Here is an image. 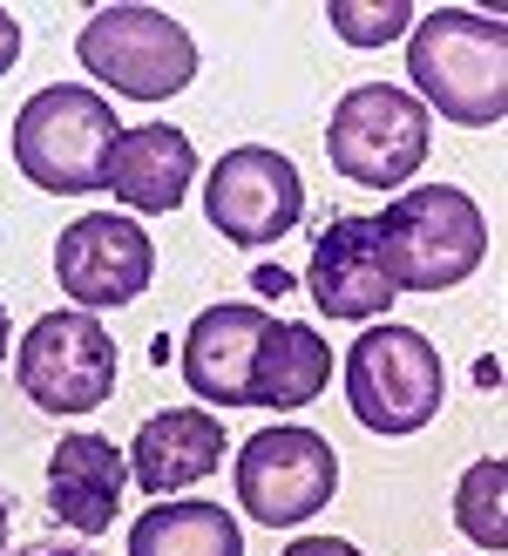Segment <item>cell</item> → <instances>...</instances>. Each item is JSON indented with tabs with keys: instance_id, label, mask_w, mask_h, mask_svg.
<instances>
[{
	"instance_id": "d4e9b609",
	"label": "cell",
	"mask_w": 508,
	"mask_h": 556,
	"mask_svg": "<svg viewBox=\"0 0 508 556\" xmlns=\"http://www.w3.org/2000/svg\"><path fill=\"white\" fill-rule=\"evenodd\" d=\"M0 353H8V305H0Z\"/></svg>"
},
{
	"instance_id": "5b68a950",
	"label": "cell",
	"mask_w": 508,
	"mask_h": 556,
	"mask_svg": "<svg viewBox=\"0 0 508 556\" xmlns=\"http://www.w3.org/2000/svg\"><path fill=\"white\" fill-rule=\"evenodd\" d=\"M346 401H353V421L386 434V441L420 434L441 414V401H447L441 353L420 340L414 326L359 332L353 353H346Z\"/></svg>"
},
{
	"instance_id": "4fadbf2b",
	"label": "cell",
	"mask_w": 508,
	"mask_h": 556,
	"mask_svg": "<svg viewBox=\"0 0 508 556\" xmlns=\"http://www.w3.org/2000/svg\"><path fill=\"white\" fill-rule=\"evenodd\" d=\"M224 448H231V441H224V421L211 407H163L136 428V441L123 455H129V482L143 489L150 503H169L177 489L217 476Z\"/></svg>"
},
{
	"instance_id": "44dd1931",
	"label": "cell",
	"mask_w": 508,
	"mask_h": 556,
	"mask_svg": "<svg viewBox=\"0 0 508 556\" xmlns=\"http://www.w3.org/2000/svg\"><path fill=\"white\" fill-rule=\"evenodd\" d=\"M21 62V21L8 14V8H0V75H8Z\"/></svg>"
},
{
	"instance_id": "cb8c5ba5",
	"label": "cell",
	"mask_w": 508,
	"mask_h": 556,
	"mask_svg": "<svg viewBox=\"0 0 508 556\" xmlns=\"http://www.w3.org/2000/svg\"><path fill=\"white\" fill-rule=\"evenodd\" d=\"M8 516H14V503L0 495V556H8Z\"/></svg>"
},
{
	"instance_id": "8fae6325",
	"label": "cell",
	"mask_w": 508,
	"mask_h": 556,
	"mask_svg": "<svg viewBox=\"0 0 508 556\" xmlns=\"http://www.w3.org/2000/svg\"><path fill=\"white\" fill-rule=\"evenodd\" d=\"M271 332V313L251 299L231 305H204L183 332V380L196 401H217V407H251V359H258Z\"/></svg>"
},
{
	"instance_id": "d6986e66",
	"label": "cell",
	"mask_w": 508,
	"mask_h": 556,
	"mask_svg": "<svg viewBox=\"0 0 508 556\" xmlns=\"http://www.w3.org/2000/svg\"><path fill=\"white\" fill-rule=\"evenodd\" d=\"M326 21H332V35L346 41V48H386V41H401L407 27H414V8H407V0H386V8L332 0V8H326Z\"/></svg>"
},
{
	"instance_id": "8992f818",
	"label": "cell",
	"mask_w": 508,
	"mask_h": 556,
	"mask_svg": "<svg viewBox=\"0 0 508 556\" xmlns=\"http://www.w3.org/2000/svg\"><path fill=\"white\" fill-rule=\"evenodd\" d=\"M428 109L393 81H359L339 96L332 123H326V156L346 184L366 190H401L414 184V170L428 163Z\"/></svg>"
},
{
	"instance_id": "ffe728a7",
	"label": "cell",
	"mask_w": 508,
	"mask_h": 556,
	"mask_svg": "<svg viewBox=\"0 0 508 556\" xmlns=\"http://www.w3.org/2000/svg\"><path fill=\"white\" fill-rule=\"evenodd\" d=\"M285 556H359L353 543H339V536H299Z\"/></svg>"
},
{
	"instance_id": "ba28073f",
	"label": "cell",
	"mask_w": 508,
	"mask_h": 556,
	"mask_svg": "<svg viewBox=\"0 0 508 556\" xmlns=\"http://www.w3.org/2000/svg\"><path fill=\"white\" fill-rule=\"evenodd\" d=\"M204 217L217 238L244 244V252H258V244H278L299 231L305 217V184H299V163L285 150H265V143H238L211 163L204 177Z\"/></svg>"
},
{
	"instance_id": "9a60e30c",
	"label": "cell",
	"mask_w": 508,
	"mask_h": 556,
	"mask_svg": "<svg viewBox=\"0 0 508 556\" xmlns=\"http://www.w3.org/2000/svg\"><path fill=\"white\" fill-rule=\"evenodd\" d=\"M123 482H129V455L109 434H68L54 441L48 462V503L54 522H68L75 536H102L123 516Z\"/></svg>"
},
{
	"instance_id": "277c9868",
	"label": "cell",
	"mask_w": 508,
	"mask_h": 556,
	"mask_svg": "<svg viewBox=\"0 0 508 556\" xmlns=\"http://www.w3.org/2000/svg\"><path fill=\"white\" fill-rule=\"evenodd\" d=\"M75 54L102 89L129 102H169L196 75V41L163 8H96L75 35Z\"/></svg>"
},
{
	"instance_id": "ac0fdd59",
	"label": "cell",
	"mask_w": 508,
	"mask_h": 556,
	"mask_svg": "<svg viewBox=\"0 0 508 556\" xmlns=\"http://www.w3.org/2000/svg\"><path fill=\"white\" fill-rule=\"evenodd\" d=\"M508 462L501 455H488V462H474L468 476H461V489H455V522H461V536L468 543H482L488 556H501L508 549Z\"/></svg>"
},
{
	"instance_id": "30bf717a",
	"label": "cell",
	"mask_w": 508,
	"mask_h": 556,
	"mask_svg": "<svg viewBox=\"0 0 508 556\" xmlns=\"http://www.w3.org/2000/svg\"><path fill=\"white\" fill-rule=\"evenodd\" d=\"M150 271H156V244L136 217L89 211L54 238V286L75 299V313H109V305L143 299Z\"/></svg>"
},
{
	"instance_id": "2e32d148",
	"label": "cell",
	"mask_w": 508,
	"mask_h": 556,
	"mask_svg": "<svg viewBox=\"0 0 508 556\" xmlns=\"http://www.w3.org/2000/svg\"><path fill=\"white\" fill-rule=\"evenodd\" d=\"M332 380V346L299 319H271L258 359H251V407H305Z\"/></svg>"
},
{
	"instance_id": "7a4b0ae2",
	"label": "cell",
	"mask_w": 508,
	"mask_h": 556,
	"mask_svg": "<svg viewBox=\"0 0 508 556\" xmlns=\"http://www.w3.org/2000/svg\"><path fill=\"white\" fill-rule=\"evenodd\" d=\"M380 265L393 292H455L488 258V217L455 184H414L380 217Z\"/></svg>"
},
{
	"instance_id": "603a6c76",
	"label": "cell",
	"mask_w": 508,
	"mask_h": 556,
	"mask_svg": "<svg viewBox=\"0 0 508 556\" xmlns=\"http://www.w3.org/2000/svg\"><path fill=\"white\" fill-rule=\"evenodd\" d=\"M14 556H96V549H81V543H27Z\"/></svg>"
},
{
	"instance_id": "3957f363",
	"label": "cell",
	"mask_w": 508,
	"mask_h": 556,
	"mask_svg": "<svg viewBox=\"0 0 508 556\" xmlns=\"http://www.w3.org/2000/svg\"><path fill=\"white\" fill-rule=\"evenodd\" d=\"M116 136H123V123H116V109H109V96L81 89V81H54V89L21 102L14 163L48 198H81V190H102Z\"/></svg>"
},
{
	"instance_id": "52a82bcc",
	"label": "cell",
	"mask_w": 508,
	"mask_h": 556,
	"mask_svg": "<svg viewBox=\"0 0 508 556\" xmlns=\"http://www.w3.org/2000/svg\"><path fill=\"white\" fill-rule=\"evenodd\" d=\"M14 380L41 414H89L116 394V340L96 313H41L14 346Z\"/></svg>"
},
{
	"instance_id": "e0dca14e",
	"label": "cell",
	"mask_w": 508,
	"mask_h": 556,
	"mask_svg": "<svg viewBox=\"0 0 508 556\" xmlns=\"http://www.w3.org/2000/svg\"><path fill=\"white\" fill-rule=\"evenodd\" d=\"M129 556H244V536L217 503H156L129 522Z\"/></svg>"
},
{
	"instance_id": "7c38bea8",
	"label": "cell",
	"mask_w": 508,
	"mask_h": 556,
	"mask_svg": "<svg viewBox=\"0 0 508 556\" xmlns=\"http://www.w3.org/2000/svg\"><path fill=\"white\" fill-rule=\"evenodd\" d=\"M305 292L326 319H380L393 299L386 286V265H380V231L373 217H332L313 244V271H305Z\"/></svg>"
},
{
	"instance_id": "6da1fadb",
	"label": "cell",
	"mask_w": 508,
	"mask_h": 556,
	"mask_svg": "<svg viewBox=\"0 0 508 556\" xmlns=\"http://www.w3.org/2000/svg\"><path fill=\"white\" fill-rule=\"evenodd\" d=\"M407 75H414V102L461 129H495L508 116V27L495 14H468V8H434L414 14L407 27Z\"/></svg>"
},
{
	"instance_id": "5bb4252c",
	"label": "cell",
	"mask_w": 508,
	"mask_h": 556,
	"mask_svg": "<svg viewBox=\"0 0 508 556\" xmlns=\"http://www.w3.org/2000/svg\"><path fill=\"white\" fill-rule=\"evenodd\" d=\"M102 184L116 190L129 211L169 217V211L190 198V184H196V150H190V136L169 129V123H136V129L116 136Z\"/></svg>"
},
{
	"instance_id": "7402d4cb",
	"label": "cell",
	"mask_w": 508,
	"mask_h": 556,
	"mask_svg": "<svg viewBox=\"0 0 508 556\" xmlns=\"http://www.w3.org/2000/svg\"><path fill=\"white\" fill-rule=\"evenodd\" d=\"M251 292H265V299H278V292H292V278L278 271V265H265L258 278H251Z\"/></svg>"
},
{
	"instance_id": "9c48e42d",
	"label": "cell",
	"mask_w": 508,
	"mask_h": 556,
	"mask_svg": "<svg viewBox=\"0 0 508 556\" xmlns=\"http://www.w3.org/2000/svg\"><path fill=\"white\" fill-rule=\"evenodd\" d=\"M339 489V455L313 428H265L238 448V509L265 530H292V522L319 516Z\"/></svg>"
}]
</instances>
